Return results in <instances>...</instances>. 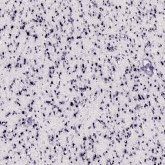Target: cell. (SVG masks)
I'll return each instance as SVG.
<instances>
[{
  "mask_svg": "<svg viewBox=\"0 0 165 165\" xmlns=\"http://www.w3.org/2000/svg\"><path fill=\"white\" fill-rule=\"evenodd\" d=\"M143 70L145 73L147 75H148L149 76H152L153 74H154V68H153L152 65L150 63H148L145 65V66L143 67Z\"/></svg>",
  "mask_w": 165,
  "mask_h": 165,
  "instance_id": "obj_1",
  "label": "cell"
}]
</instances>
